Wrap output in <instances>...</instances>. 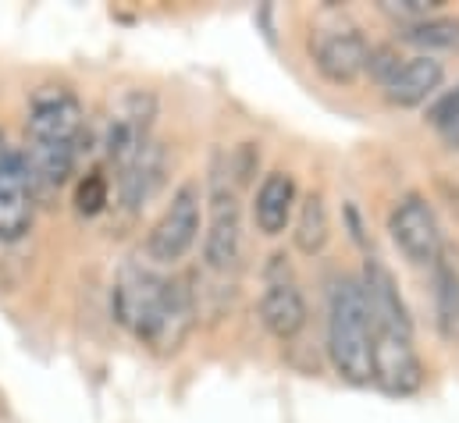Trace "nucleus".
<instances>
[{"label": "nucleus", "mask_w": 459, "mask_h": 423, "mask_svg": "<svg viewBox=\"0 0 459 423\" xmlns=\"http://www.w3.org/2000/svg\"><path fill=\"white\" fill-rule=\"evenodd\" d=\"M115 317L143 345L171 356L186 345L196 324V299L182 278H164L150 267L128 263L115 285Z\"/></svg>", "instance_id": "nucleus-1"}, {"label": "nucleus", "mask_w": 459, "mask_h": 423, "mask_svg": "<svg viewBox=\"0 0 459 423\" xmlns=\"http://www.w3.org/2000/svg\"><path fill=\"white\" fill-rule=\"evenodd\" d=\"M7 150H11V146H7V142H4V132H0V160H4V157H7Z\"/></svg>", "instance_id": "nucleus-23"}, {"label": "nucleus", "mask_w": 459, "mask_h": 423, "mask_svg": "<svg viewBox=\"0 0 459 423\" xmlns=\"http://www.w3.org/2000/svg\"><path fill=\"white\" fill-rule=\"evenodd\" d=\"M310 57L328 82L352 86L367 72L370 47L356 29H321L310 39Z\"/></svg>", "instance_id": "nucleus-10"}, {"label": "nucleus", "mask_w": 459, "mask_h": 423, "mask_svg": "<svg viewBox=\"0 0 459 423\" xmlns=\"http://www.w3.org/2000/svg\"><path fill=\"white\" fill-rule=\"evenodd\" d=\"M328 235H332V224H328L325 196H321V193H307L303 203L296 207V220H292L296 249H299L303 256H317V253L328 246Z\"/></svg>", "instance_id": "nucleus-16"}, {"label": "nucleus", "mask_w": 459, "mask_h": 423, "mask_svg": "<svg viewBox=\"0 0 459 423\" xmlns=\"http://www.w3.org/2000/svg\"><path fill=\"white\" fill-rule=\"evenodd\" d=\"M446 82V65L431 54H417V57H403V65L385 79V97L395 107H420L428 104Z\"/></svg>", "instance_id": "nucleus-13"}, {"label": "nucleus", "mask_w": 459, "mask_h": 423, "mask_svg": "<svg viewBox=\"0 0 459 423\" xmlns=\"http://www.w3.org/2000/svg\"><path fill=\"white\" fill-rule=\"evenodd\" d=\"M200 217H204V193L196 182H182L171 196V203L157 217V224L146 235V256L153 263H175L182 260L196 238H200Z\"/></svg>", "instance_id": "nucleus-5"}, {"label": "nucleus", "mask_w": 459, "mask_h": 423, "mask_svg": "<svg viewBox=\"0 0 459 423\" xmlns=\"http://www.w3.org/2000/svg\"><path fill=\"white\" fill-rule=\"evenodd\" d=\"M446 139H449V142H453V146L459 150V125H453V128H446Z\"/></svg>", "instance_id": "nucleus-22"}, {"label": "nucleus", "mask_w": 459, "mask_h": 423, "mask_svg": "<svg viewBox=\"0 0 459 423\" xmlns=\"http://www.w3.org/2000/svg\"><path fill=\"white\" fill-rule=\"evenodd\" d=\"M256 314H260V324L267 327V334H274L278 341H292L307 327V317H310L299 285L285 274H274V271L267 274Z\"/></svg>", "instance_id": "nucleus-12"}, {"label": "nucleus", "mask_w": 459, "mask_h": 423, "mask_svg": "<svg viewBox=\"0 0 459 423\" xmlns=\"http://www.w3.org/2000/svg\"><path fill=\"white\" fill-rule=\"evenodd\" d=\"M377 7H381V14L395 18L399 29H406V25H417V22L431 18V14H438L442 0H381Z\"/></svg>", "instance_id": "nucleus-20"}, {"label": "nucleus", "mask_w": 459, "mask_h": 423, "mask_svg": "<svg viewBox=\"0 0 459 423\" xmlns=\"http://www.w3.org/2000/svg\"><path fill=\"white\" fill-rule=\"evenodd\" d=\"M385 395L406 399L417 395L428 381L424 359L413 349V334L403 331H374V377H370Z\"/></svg>", "instance_id": "nucleus-8"}, {"label": "nucleus", "mask_w": 459, "mask_h": 423, "mask_svg": "<svg viewBox=\"0 0 459 423\" xmlns=\"http://www.w3.org/2000/svg\"><path fill=\"white\" fill-rule=\"evenodd\" d=\"M108 203H111V182H108V175L104 171L82 175V182L75 189V211L82 213V217H97Z\"/></svg>", "instance_id": "nucleus-19"}, {"label": "nucleus", "mask_w": 459, "mask_h": 423, "mask_svg": "<svg viewBox=\"0 0 459 423\" xmlns=\"http://www.w3.org/2000/svg\"><path fill=\"white\" fill-rule=\"evenodd\" d=\"M428 117H431V125H435V128H442V132H446V128H453V125H459V86L453 90V93H446L438 104L431 107V114H428Z\"/></svg>", "instance_id": "nucleus-21"}, {"label": "nucleus", "mask_w": 459, "mask_h": 423, "mask_svg": "<svg viewBox=\"0 0 459 423\" xmlns=\"http://www.w3.org/2000/svg\"><path fill=\"white\" fill-rule=\"evenodd\" d=\"M388 231L399 253L417 267H435L446 256L438 217L431 211V203L417 193H406L403 200H395V207L388 213Z\"/></svg>", "instance_id": "nucleus-7"}, {"label": "nucleus", "mask_w": 459, "mask_h": 423, "mask_svg": "<svg viewBox=\"0 0 459 423\" xmlns=\"http://www.w3.org/2000/svg\"><path fill=\"white\" fill-rule=\"evenodd\" d=\"M86 110L68 86H39L29 97L25 117V164L36 189H61L82 150Z\"/></svg>", "instance_id": "nucleus-2"}, {"label": "nucleus", "mask_w": 459, "mask_h": 423, "mask_svg": "<svg viewBox=\"0 0 459 423\" xmlns=\"http://www.w3.org/2000/svg\"><path fill=\"white\" fill-rule=\"evenodd\" d=\"M36 182L22 150H7L0 160V242H18L36 220Z\"/></svg>", "instance_id": "nucleus-9"}, {"label": "nucleus", "mask_w": 459, "mask_h": 423, "mask_svg": "<svg viewBox=\"0 0 459 423\" xmlns=\"http://www.w3.org/2000/svg\"><path fill=\"white\" fill-rule=\"evenodd\" d=\"M153 117H157V100L146 90H128L117 97V104L111 107L108 121H104V157L115 168V175H121L150 142L153 132Z\"/></svg>", "instance_id": "nucleus-6"}, {"label": "nucleus", "mask_w": 459, "mask_h": 423, "mask_svg": "<svg viewBox=\"0 0 459 423\" xmlns=\"http://www.w3.org/2000/svg\"><path fill=\"white\" fill-rule=\"evenodd\" d=\"M328 359L349 384L374 377V324L356 278H335L328 289Z\"/></svg>", "instance_id": "nucleus-3"}, {"label": "nucleus", "mask_w": 459, "mask_h": 423, "mask_svg": "<svg viewBox=\"0 0 459 423\" xmlns=\"http://www.w3.org/2000/svg\"><path fill=\"white\" fill-rule=\"evenodd\" d=\"M242 256V207L238 189L225 171H214L211 193H207V238H204V260L211 271L229 274L238 267Z\"/></svg>", "instance_id": "nucleus-4"}, {"label": "nucleus", "mask_w": 459, "mask_h": 423, "mask_svg": "<svg viewBox=\"0 0 459 423\" xmlns=\"http://www.w3.org/2000/svg\"><path fill=\"white\" fill-rule=\"evenodd\" d=\"M403 43H413L420 50H459V18L456 14H431L417 25L399 29Z\"/></svg>", "instance_id": "nucleus-18"}, {"label": "nucleus", "mask_w": 459, "mask_h": 423, "mask_svg": "<svg viewBox=\"0 0 459 423\" xmlns=\"http://www.w3.org/2000/svg\"><path fill=\"white\" fill-rule=\"evenodd\" d=\"M296 178L289 171H271L264 175L260 189H256V200H253V220L264 235H281L289 224H292V213H296Z\"/></svg>", "instance_id": "nucleus-15"}, {"label": "nucleus", "mask_w": 459, "mask_h": 423, "mask_svg": "<svg viewBox=\"0 0 459 423\" xmlns=\"http://www.w3.org/2000/svg\"><path fill=\"white\" fill-rule=\"evenodd\" d=\"M164 171H168V157H164V146L160 142H146V150L117 175V200L128 213L143 211L157 189L164 186Z\"/></svg>", "instance_id": "nucleus-14"}, {"label": "nucleus", "mask_w": 459, "mask_h": 423, "mask_svg": "<svg viewBox=\"0 0 459 423\" xmlns=\"http://www.w3.org/2000/svg\"><path fill=\"white\" fill-rule=\"evenodd\" d=\"M356 281H359V292H363V303H367V314H370L374 331H403V334H413V320L406 314V303L399 296V285H395L392 271L377 256H367L363 260V274Z\"/></svg>", "instance_id": "nucleus-11"}, {"label": "nucleus", "mask_w": 459, "mask_h": 423, "mask_svg": "<svg viewBox=\"0 0 459 423\" xmlns=\"http://www.w3.org/2000/svg\"><path fill=\"white\" fill-rule=\"evenodd\" d=\"M435 317L438 331L459 345V271L446 256L435 263Z\"/></svg>", "instance_id": "nucleus-17"}]
</instances>
